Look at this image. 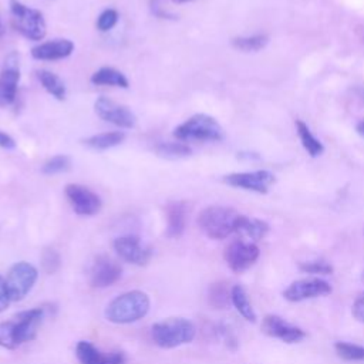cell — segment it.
I'll list each match as a JSON object with an SVG mask.
<instances>
[{
  "label": "cell",
  "instance_id": "ffe728a7",
  "mask_svg": "<svg viewBox=\"0 0 364 364\" xmlns=\"http://www.w3.org/2000/svg\"><path fill=\"white\" fill-rule=\"evenodd\" d=\"M267 232L269 225L264 220L240 215L236 226V233H240L250 240H260L267 235Z\"/></svg>",
  "mask_w": 364,
  "mask_h": 364
},
{
  "label": "cell",
  "instance_id": "8fae6325",
  "mask_svg": "<svg viewBox=\"0 0 364 364\" xmlns=\"http://www.w3.org/2000/svg\"><path fill=\"white\" fill-rule=\"evenodd\" d=\"M331 286L321 279H301L290 283L284 291L283 297L289 301H303L309 299H316L327 296L331 293Z\"/></svg>",
  "mask_w": 364,
  "mask_h": 364
},
{
  "label": "cell",
  "instance_id": "9a60e30c",
  "mask_svg": "<svg viewBox=\"0 0 364 364\" xmlns=\"http://www.w3.org/2000/svg\"><path fill=\"white\" fill-rule=\"evenodd\" d=\"M18 81V55L16 53H11L4 60V67L0 73V107H6L14 102Z\"/></svg>",
  "mask_w": 364,
  "mask_h": 364
},
{
  "label": "cell",
  "instance_id": "cb8c5ba5",
  "mask_svg": "<svg viewBox=\"0 0 364 364\" xmlns=\"http://www.w3.org/2000/svg\"><path fill=\"white\" fill-rule=\"evenodd\" d=\"M37 77H38L43 88L48 94H51L55 100L63 101L65 98V92H67L65 85L57 74H54L48 70H40V71H37Z\"/></svg>",
  "mask_w": 364,
  "mask_h": 364
},
{
  "label": "cell",
  "instance_id": "277c9868",
  "mask_svg": "<svg viewBox=\"0 0 364 364\" xmlns=\"http://www.w3.org/2000/svg\"><path fill=\"white\" fill-rule=\"evenodd\" d=\"M173 136L179 141H220L223 139V128L213 117L195 114L173 129Z\"/></svg>",
  "mask_w": 364,
  "mask_h": 364
},
{
  "label": "cell",
  "instance_id": "30bf717a",
  "mask_svg": "<svg viewBox=\"0 0 364 364\" xmlns=\"http://www.w3.org/2000/svg\"><path fill=\"white\" fill-rule=\"evenodd\" d=\"M276 178L272 172L260 169L252 172H236L223 176V182L245 191H252L257 193H266L269 188L274 183Z\"/></svg>",
  "mask_w": 364,
  "mask_h": 364
},
{
  "label": "cell",
  "instance_id": "f546056e",
  "mask_svg": "<svg viewBox=\"0 0 364 364\" xmlns=\"http://www.w3.org/2000/svg\"><path fill=\"white\" fill-rule=\"evenodd\" d=\"M61 266V256L54 247H44L41 252V267L47 274L55 273Z\"/></svg>",
  "mask_w": 364,
  "mask_h": 364
},
{
  "label": "cell",
  "instance_id": "44dd1931",
  "mask_svg": "<svg viewBox=\"0 0 364 364\" xmlns=\"http://www.w3.org/2000/svg\"><path fill=\"white\" fill-rule=\"evenodd\" d=\"M91 82L94 85H111L119 88H128V78L118 70L112 67H101L91 75Z\"/></svg>",
  "mask_w": 364,
  "mask_h": 364
},
{
  "label": "cell",
  "instance_id": "9c48e42d",
  "mask_svg": "<svg viewBox=\"0 0 364 364\" xmlns=\"http://www.w3.org/2000/svg\"><path fill=\"white\" fill-rule=\"evenodd\" d=\"M64 192L77 215L92 216L101 210V198L87 186L80 183H68Z\"/></svg>",
  "mask_w": 364,
  "mask_h": 364
},
{
  "label": "cell",
  "instance_id": "ba28073f",
  "mask_svg": "<svg viewBox=\"0 0 364 364\" xmlns=\"http://www.w3.org/2000/svg\"><path fill=\"white\" fill-rule=\"evenodd\" d=\"M94 109L97 115L119 128H134L136 125L135 114L125 105L118 104L107 97H100L94 102Z\"/></svg>",
  "mask_w": 364,
  "mask_h": 364
},
{
  "label": "cell",
  "instance_id": "d4e9b609",
  "mask_svg": "<svg viewBox=\"0 0 364 364\" xmlns=\"http://www.w3.org/2000/svg\"><path fill=\"white\" fill-rule=\"evenodd\" d=\"M296 128H297V135L301 141L303 148L307 151L310 156H318L323 154L324 146L323 144L311 134L310 128L303 122V121H296Z\"/></svg>",
  "mask_w": 364,
  "mask_h": 364
},
{
  "label": "cell",
  "instance_id": "60d3db41",
  "mask_svg": "<svg viewBox=\"0 0 364 364\" xmlns=\"http://www.w3.org/2000/svg\"><path fill=\"white\" fill-rule=\"evenodd\" d=\"M173 1H176V3H185V1H191V0H173Z\"/></svg>",
  "mask_w": 364,
  "mask_h": 364
},
{
  "label": "cell",
  "instance_id": "d6a6232c",
  "mask_svg": "<svg viewBox=\"0 0 364 364\" xmlns=\"http://www.w3.org/2000/svg\"><path fill=\"white\" fill-rule=\"evenodd\" d=\"M299 269L310 274H331L333 266L324 260H310L299 264Z\"/></svg>",
  "mask_w": 364,
  "mask_h": 364
},
{
  "label": "cell",
  "instance_id": "1f68e13d",
  "mask_svg": "<svg viewBox=\"0 0 364 364\" xmlns=\"http://www.w3.org/2000/svg\"><path fill=\"white\" fill-rule=\"evenodd\" d=\"M71 165V161L67 155H55L53 158H50L41 168L43 173L46 175H55V173H61L65 172Z\"/></svg>",
  "mask_w": 364,
  "mask_h": 364
},
{
  "label": "cell",
  "instance_id": "4dcf8cb0",
  "mask_svg": "<svg viewBox=\"0 0 364 364\" xmlns=\"http://www.w3.org/2000/svg\"><path fill=\"white\" fill-rule=\"evenodd\" d=\"M14 330H16L14 320L0 323V347L7 348V350H14L18 347V344L16 341Z\"/></svg>",
  "mask_w": 364,
  "mask_h": 364
},
{
  "label": "cell",
  "instance_id": "836d02e7",
  "mask_svg": "<svg viewBox=\"0 0 364 364\" xmlns=\"http://www.w3.org/2000/svg\"><path fill=\"white\" fill-rule=\"evenodd\" d=\"M117 21H118L117 10L107 9L97 18V28L100 31H108V30H111L117 24Z\"/></svg>",
  "mask_w": 364,
  "mask_h": 364
},
{
  "label": "cell",
  "instance_id": "4316f807",
  "mask_svg": "<svg viewBox=\"0 0 364 364\" xmlns=\"http://www.w3.org/2000/svg\"><path fill=\"white\" fill-rule=\"evenodd\" d=\"M230 289L226 286L225 282L212 283L208 291L209 304L215 309H225L230 301Z\"/></svg>",
  "mask_w": 364,
  "mask_h": 364
},
{
  "label": "cell",
  "instance_id": "e0dca14e",
  "mask_svg": "<svg viewBox=\"0 0 364 364\" xmlns=\"http://www.w3.org/2000/svg\"><path fill=\"white\" fill-rule=\"evenodd\" d=\"M75 355L81 364H124L125 355L122 351L104 354L92 343L81 340L75 346Z\"/></svg>",
  "mask_w": 364,
  "mask_h": 364
},
{
  "label": "cell",
  "instance_id": "2e32d148",
  "mask_svg": "<svg viewBox=\"0 0 364 364\" xmlns=\"http://www.w3.org/2000/svg\"><path fill=\"white\" fill-rule=\"evenodd\" d=\"M260 328L266 336L277 338L287 344L299 343L306 337V333L300 327H296L284 321L280 316H276V314L264 316L262 320Z\"/></svg>",
  "mask_w": 364,
  "mask_h": 364
},
{
  "label": "cell",
  "instance_id": "7a4b0ae2",
  "mask_svg": "<svg viewBox=\"0 0 364 364\" xmlns=\"http://www.w3.org/2000/svg\"><path fill=\"white\" fill-rule=\"evenodd\" d=\"M240 213L220 205H212L200 210L198 225L200 230L213 240H222L236 232Z\"/></svg>",
  "mask_w": 364,
  "mask_h": 364
},
{
  "label": "cell",
  "instance_id": "8992f818",
  "mask_svg": "<svg viewBox=\"0 0 364 364\" xmlns=\"http://www.w3.org/2000/svg\"><path fill=\"white\" fill-rule=\"evenodd\" d=\"M38 277L37 269L28 262H17L14 263L6 276V286L11 301H18L24 299L33 286L36 284Z\"/></svg>",
  "mask_w": 364,
  "mask_h": 364
},
{
  "label": "cell",
  "instance_id": "5b68a950",
  "mask_svg": "<svg viewBox=\"0 0 364 364\" xmlns=\"http://www.w3.org/2000/svg\"><path fill=\"white\" fill-rule=\"evenodd\" d=\"M10 11H11V23L13 27L26 38L38 41L43 40L47 27L43 17V13L36 9H30L23 4L20 0H10Z\"/></svg>",
  "mask_w": 364,
  "mask_h": 364
},
{
  "label": "cell",
  "instance_id": "4fadbf2b",
  "mask_svg": "<svg viewBox=\"0 0 364 364\" xmlns=\"http://www.w3.org/2000/svg\"><path fill=\"white\" fill-rule=\"evenodd\" d=\"M114 250L122 260L136 266H145L152 257V249L142 245L139 237L132 235L117 237L114 240Z\"/></svg>",
  "mask_w": 364,
  "mask_h": 364
},
{
  "label": "cell",
  "instance_id": "f35d334b",
  "mask_svg": "<svg viewBox=\"0 0 364 364\" xmlns=\"http://www.w3.org/2000/svg\"><path fill=\"white\" fill-rule=\"evenodd\" d=\"M357 132H358L361 136H364V119L357 124Z\"/></svg>",
  "mask_w": 364,
  "mask_h": 364
},
{
  "label": "cell",
  "instance_id": "5bb4252c",
  "mask_svg": "<svg viewBox=\"0 0 364 364\" xmlns=\"http://www.w3.org/2000/svg\"><path fill=\"white\" fill-rule=\"evenodd\" d=\"M122 276V267L108 256H98L90 270V283L92 287L105 289L117 283Z\"/></svg>",
  "mask_w": 364,
  "mask_h": 364
},
{
  "label": "cell",
  "instance_id": "d590c367",
  "mask_svg": "<svg viewBox=\"0 0 364 364\" xmlns=\"http://www.w3.org/2000/svg\"><path fill=\"white\" fill-rule=\"evenodd\" d=\"M353 316L360 321L364 323V291L354 300L353 303Z\"/></svg>",
  "mask_w": 364,
  "mask_h": 364
},
{
  "label": "cell",
  "instance_id": "83f0119b",
  "mask_svg": "<svg viewBox=\"0 0 364 364\" xmlns=\"http://www.w3.org/2000/svg\"><path fill=\"white\" fill-rule=\"evenodd\" d=\"M267 41H269L267 36L255 34V36H249V37H235L232 40V46L239 51L250 53V51H259V50L264 48Z\"/></svg>",
  "mask_w": 364,
  "mask_h": 364
},
{
  "label": "cell",
  "instance_id": "e575fe53",
  "mask_svg": "<svg viewBox=\"0 0 364 364\" xmlns=\"http://www.w3.org/2000/svg\"><path fill=\"white\" fill-rule=\"evenodd\" d=\"M149 7H151V11L154 16L159 17V18H169V20H175L176 16L165 11L162 7H161V0H149Z\"/></svg>",
  "mask_w": 364,
  "mask_h": 364
},
{
  "label": "cell",
  "instance_id": "7402d4cb",
  "mask_svg": "<svg viewBox=\"0 0 364 364\" xmlns=\"http://www.w3.org/2000/svg\"><path fill=\"white\" fill-rule=\"evenodd\" d=\"M125 139V134L122 131H109V132H101L91 135L85 139H82V144L91 149L104 151L112 146L119 145Z\"/></svg>",
  "mask_w": 364,
  "mask_h": 364
},
{
  "label": "cell",
  "instance_id": "52a82bcc",
  "mask_svg": "<svg viewBox=\"0 0 364 364\" xmlns=\"http://www.w3.org/2000/svg\"><path fill=\"white\" fill-rule=\"evenodd\" d=\"M223 256L232 272L242 273L256 263L260 256V250L252 242L233 240L226 246Z\"/></svg>",
  "mask_w": 364,
  "mask_h": 364
},
{
  "label": "cell",
  "instance_id": "8d00e7d4",
  "mask_svg": "<svg viewBox=\"0 0 364 364\" xmlns=\"http://www.w3.org/2000/svg\"><path fill=\"white\" fill-rule=\"evenodd\" d=\"M10 296L7 291V286H6V279H3V276L0 274V313H3L10 303Z\"/></svg>",
  "mask_w": 364,
  "mask_h": 364
},
{
  "label": "cell",
  "instance_id": "f1b7e54d",
  "mask_svg": "<svg viewBox=\"0 0 364 364\" xmlns=\"http://www.w3.org/2000/svg\"><path fill=\"white\" fill-rule=\"evenodd\" d=\"M334 350L337 355L346 361H363L364 360V347L346 343V341H337L334 344Z\"/></svg>",
  "mask_w": 364,
  "mask_h": 364
},
{
  "label": "cell",
  "instance_id": "484cf974",
  "mask_svg": "<svg viewBox=\"0 0 364 364\" xmlns=\"http://www.w3.org/2000/svg\"><path fill=\"white\" fill-rule=\"evenodd\" d=\"M155 152L168 159H179L192 154L191 146L185 142H159L155 145Z\"/></svg>",
  "mask_w": 364,
  "mask_h": 364
},
{
  "label": "cell",
  "instance_id": "d6986e66",
  "mask_svg": "<svg viewBox=\"0 0 364 364\" xmlns=\"http://www.w3.org/2000/svg\"><path fill=\"white\" fill-rule=\"evenodd\" d=\"M166 213V232L165 235L171 239L182 236L186 226V203L183 200L169 202L165 208Z\"/></svg>",
  "mask_w": 364,
  "mask_h": 364
},
{
  "label": "cell",
  "instance_id": "ab89813d",
  "mask_svg": "<svg viewBox=\"0 0 364 364\" xmlns=\"http://www.w3.org/2000/svg\"><path fill=\"white\" fill-rule=\"evenodd\" d=\"M3 36H4V26H3L1 20H0V40L3 38Z\"/></svg>",
  "mask_w": 364,
  "mask_h": 364
},
{
  "label": "cell",
  "instance_id": "603a6c76",
  "mask_svg": "<svg viewBox=\"0 0 364 364\" xmlns=\"http://www.w3.org/2000/svg\"><path fill=\"white\" fill-rule=\"evenodd\" d=\"M230 301L237 310V313L247 321L255 323L256 321V313L252 307V303L249 301L246 290L240 284H235L230 289Z\"/></svg>",
  "mask_w": 364,
  "mask_h": 364
},
{
  "label": "cell",
  "instance_id": "7c38bea8",
  "mask_svg": "<svg viewBox=\"0 0 364 364\" xmlns=\"http://www.w3.org/2000/svg\"><path fill=\"white\" fill-rule=\"evenodd\" d=\"M47 307L44 306H38L30 310H24L16 314L14 321H16V341L17 344H24L28 343L31 340H34L37 337L38 333V327L43 323L46 314H47Z\"/></svg>",
  "mask_w": 364,
  "mask_h": 364
},
{
  "label": "cell",
  "instance_id": "ac0fdd59",
  "mask_svg": "<svg viewBox=\"0 0 364 364\" xmlns=\"http://www.w3.org/2000/svg\"><path fill=\"white\" fill-rule=\"evenodd\" d=\"M74 51V43L68 38H55L41 43L31 48V55L36 60L54 61L68 57Z\"/></svg>",
  "mask_w": 364,
  "mask_h": 364
},
{
  "label": "cell",
  "instance_id": "74e56055",
  "mask_svg": "<svg viewBox=\"0 0 364 364\" xmlns=\"http://www.w3.org/2000/svg\"><path fill=\"white\" fill-rule=\"evenodd\" d=\"M0 146L6 148V149H13V148H16V142L9 134L0 131Z\"/></svg>",
  "mask_w": 364,
  "mask_h": 364
},
{
  "label": "cell",
  "instance_id": "3957f363",
  "mask_svg": "<svg viewBox=\"0 0 364 364\" xmlns=\"http://www.w3.org/2000/svg\"><path fill=\"white\" fill-rule=\"evenodd\" d=\"M196 328L185 317H168L151 327V337L161 348H175L193 340Z\"/></svg>",
  "mask_w": 364,
  "mask_h": 364
},
{
  "label": "cell",
  "instance_id": "6da1fadb",
  "mask_svg": "<svg viewBox=\"0 0 364 364\" xmlns=\"http://www.w3.org/2000/svg\"><path fill=\"white\" fill-rule=\"evenodd\" d=\"M149 297L141 290H131L112 299L105 307V318L115 324H129L141 320L149 311Z\"/></svg>",
  "mask_w": 364,
  "mask_h": 364
}]
</instances>
